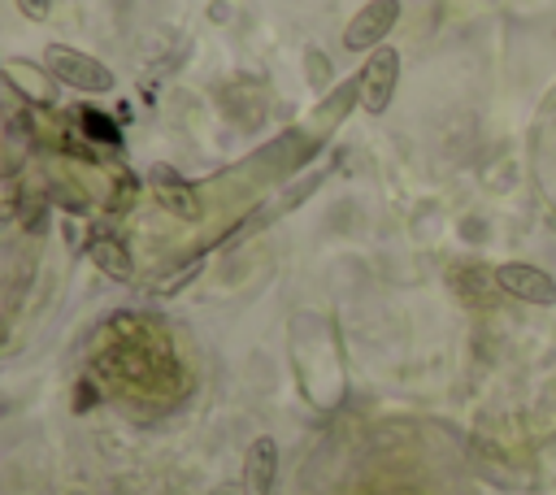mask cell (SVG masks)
Wrapping results in <instances>:
<instances>
[{
  "mask_svg": "<svg viewBox=\"0 0 556 495\" xmlns=\"http://www.w3.org/2000/svg\"><path fill=\"white\" fill-rule=\"evenodd\" d=\"M43 69H48L52 82H61L70 91H91V96L113 91V69L100 65L96 56L70 48V43H48L43 48Z\"/></svg>",
  "mask_w": 556,
  "mask_h": 495,
  "instance_id": "6da1fadb",
  "label": "cell"
},
{
  "mask_svg": "<svg viewBox=\"0 0 556 495\" xmlns=\"http://www.w3.org/2000/svg\"><path fill=\"white\" fill-rule=\"evenodd\" d=\"M395 82H400V52L391 43H382L369 52V61L361 69V109L382 117L395 100Z\"/></svg>",
  "mask_w": 556,
  "mask_h": 495,
  "instance_id": "7a4b0ae2",
  "label": "cell"
},
{
  "mask_svg": "<svg viewBox=\"0 0 556 495\" xmlns=\"http://www.w3.org/2000/svg\"><path fill=\"white\" fill-rule=\"evenodd\" d=\"M395 22H400V0H369L348 17L343 48L348 52H374V48H382V39Z\"/></svg>",
  "mask_w": 556,
  "mask_h": 495,
  "instance_id": "3957f363",
  "label": "cell"
},
{
  "mask_svg": "<svg viewBox=\"0 0 556 495\" xmlns=\"http://www.w3.org/2000/svg\"><path fill=\"white\" fill-rule=\"evenodd\" d=\"M495 282L500 291L526 300V304H556V278L530 261H504L495 265Z\"/></svg>",
  "mask_w": 556,
  "mask_h": 495,
  "instance_id": "277c9868",
  "label": "cell"
},
{
  "mask_svg": "<svg viewBox=\"0 0 556 495\" xmlns=\"http://www.w3.org/2000/svg\"><path fill=\"white\" fill-rule=\"evenodd\" d=\"M148 187H152V195L161 200V208H169V213H178V217H187V221L200 217L195 187H191L178 169H169V165H152V169H148Z\"/></svg>",
  "mask_w": 556,
  "mask_h": 495,
  "instance_id": "5b68a950",
  "label": "cell"
},
{
  "mask_svg": "<svg viewBox=\"0 0 556 495\" xmlns=\"http://www.w3.org/2000/svg\"><path fill=\"white\" fill-rule=\"evenodd\" d=\"M278 478V443L269 434L252 439L248 456H243V495H269Z\"/></svg>",
  "mask_w": 556,
  "mask_h": 495,
  "instance_id": "8992f818",
  "label": "cell"
},
{
  "mask_svg": "<svg viewBox=\"0 0 556 495\" xmlns=\"http://www.w3.org/2000/svg\"><path fill=\"white\" fill-rule=\"evenodd\" d=\"M87 256H91V265L104 269L113 282H130V274H135L130 252H126L122 239H113V234H96V239L87 243Z\"/></svg>",
  "mask_w": 556,
  "mask_h": 495,
  "instance_id": "52a82bcc",
  "label": "cell"
},
{
  "mask_svg": "<svg viewBox=\"0 0 556 495\" xmlns=\"http://www.w3.org/2000/svg\"><path fill=\"white\" fill-rule=\"evenodd\" d=\"M352 104H361V78H348L343 87H334L330 100L308 117V126H339V117H343Z\"/></svg>",
  "mask_w": 556,
  "mask_h": 495,
  "instance_id": "ba28073f",
  "label": "cell"
},
{
  "mask_svg": "<svg viewBox=\"0 0 556 495\" xmlns=\"http://www.w3.org/2000/svg\"><path fill=\"white\" fill-rule=\"evenodd\" d=\"M4 78H9V87H17L26 100H52V82L39 78V74H22V61H9V65H4Z\"/></svg>",
  "mask_w": 556,
  "mask_h": 495,
  "instance_id": "9c48e42d",
  "label": "cell"
},
{
  "mask_svg": "<svg viewBox=\"0 0 556 495\" xmlns=\"http://www.w3.org/2000/svg\"><path fill=\"white\" fill-rule=\"evenodd\" d=\"M304 65H308V82H313V87H326V82H330V61H326L317 48L304 56Z\"/></svg>",
  "mask_w": 556,
  "mask_h": 495,
  "instance_id": "30bf717a",
  "label": "cell"
},
{
  "mask_svg": "<svg viewBox=\"0 0 556 495\" xmlns=\"http://www.w3.org/2000/svg\"><path fill=\"white\" fill-rule=\"evenodd\" d=\"M17 9H22L30 22H43V17H48V9H52V0H17Z\"/></svg>",
  "mask_w": 556,
  "mask_h": 495,
  "instance_id": "8fae6325",
  "label": "cell"
},
{
  "mask_svg": "<svg viewBox=\"0 0 556 495\" xmlns=\"http://www.w3.org/2000/svg\"><path fill=\"white\" fill-rule=\"evenodd\" d=\"M87 126H91V130H96V135H91V139H113V126H109V122H100V117H96V113H87Z\"/></svg>",
  "mask_w": 556,
  "mask_h": 495,
  "instance_id": "7c38bea8",
  "label": "cell"
}]
</instances>
